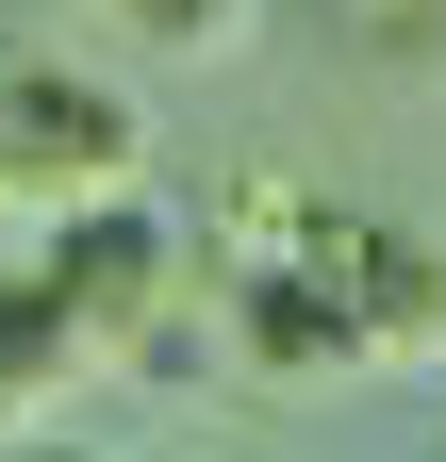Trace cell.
<instances>
[{"instance_id":"obj_2","label":"cell","mask_w":446,"mask_h":462,"mask_svg":"<svg viewBox=\"0 0 446 462\" xmlns=\"http://www.w3.org/2000/svg\"><path fill=\"white\" fill-rule=\"evenodd\" d=\"M165 264H182V231L133 215V199H83L67 231H50V298H67L83 330H149L165 314Z\"/></svg>"},{"instance_id":"obj_5","label":"cell","mask_w":446,"mask_h":462,"mask_svg":"<svg viewBox=\"0 0 446 462\" xmlns=\"http://www.w3.org/2000/svg\"><path fill=\"white\" fill-rule=\"evenodd\" d=\"M17 462H83V446H17Z\"/></svg>"},{"instance_id":"obj_4","label":"cell","mask_w":446,"mask_h":462,"mask_svg":"<svg viewBox=\"0 0 446 462\" xmlns=\"http://www.w3.org/2000/svg\"><path fill=\"white\" fill-rule=\"evenodd\" d=\"M116 17H149V33H215V0H116Z\"/></svg>"},{"instance_id":"obj_1","label":"cell","mask_w":446,"mask_h":462,"mask_svg":"<svg viewBox=\"0 0 446 462\" xmlns=\"http://www.w3.org/2000/svg\"><path fill=\"white\" fill-rule=\"evenodd\" d=\"M133 165V99L116 83H67V67H0V182L17 199H99Z\"/></svg>"},{"instance_id":"obj_3","label":"cell","mask_w":446,"mask_h":462,"mask_svg":"<svg viewBox=\"0 0 446 462\" xmlns=\"http://www.w3.org/2000/svg\"><path fill=\"white\" fill-rule=\"evenodd\" d=\"M67 346H83V314L50 298V264H17V281H0V396H33V380H67Z\"/></svg>"}]
</instances>
